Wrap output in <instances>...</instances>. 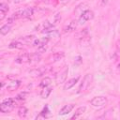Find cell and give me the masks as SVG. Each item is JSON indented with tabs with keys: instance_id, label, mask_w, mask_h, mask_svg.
<instances>
[{
	"instance_id": "cell-1",
	"label": "cell",
	"mask_w": 120,
	"mask_h": 120,
	"mask_svg": "<svg viewBox=\"0 0 120 120\" xmlns=\"http://www.w3.org/2000/svg\"><path fill=\"white\" fill-rule=\"evenodd\" d=\"M92 82H93V74H91V73L85 74L84 77L82 78L80 85H79L78 93H83V92H85L89 88V86L92 83Z\"/></svg>"
},
{
	"instance_id": "cell-2",
	"label": "cell",
	"mask_w": 120,
	"mask_h": 120,
	"mask_svg": "<svg viewBox=\"0 0 120 120\" xmlns=\"http://www.w3.org/2000/svg\"><path fill=\"white\" fill-rule=\"evenodd\" d=\"M35 9L34 8H25L23 9H20L16 12H14L12 15L16 20L18 19H24V18H30L32 15H34Z\"/></svg>"
},
{
	"instance_id": "cell-3",
	"label": "cell",
	"mask_w": 120,
	"mask_h": 120,
	"mask_svg": "<svg viewBox=\"0 0 120 120\" xmlns=\"http://www.w3.org/2000/svg\"><path fill=\"white\" fill-rule=\"evenodd\" d=\"M15 105H16V103H15L14 99L8 98V99L4 100L1 103V105H0V112H3V113H8V112H10L14 109Z\"/></svg>"
},
{
	"instance_id": "cell-4",
	"label": "cell",
	"mask_w": 120,
	"mask_h": 120,
	"mask_svg": "<svg viewBox=\"0 0 120 120\" xmlns=\"http://www.w3.org/2000/svg\"><path fill=\"white\" fill-rule=\"evenodd\" d=\"M108 102V99L106 97L104 96H98V97H94L91 100H90V103L93 107H96V108H102L104 107Z\"/></svg>"
},
{
	"instance_id": "cell-5",
	"label": "cell",
	"mask_w": 120,
	"mask_h": 120,
	"mask_svg": "<svg viewBox=\"0 0 120 120\" xmlns=\"http://www.w3.org/2000/svg\"><path fill=\"white\" fill-rule=\"evenodd\" d=\"M49 70H50V68L49 67H47V66H41L39 68H37L32 69L30 71V74L33 77H40V76L45 75Z\"/></svg>"
},
{
	"instance_id": "cell-6",
	"label": "cell",
	"mask_w": 120,
	"mask_h": 120,
	"mask_svg": "<svg viewBox=\"0 0 120 120\" xmlns=\"http://www.w3.org/2000/svg\"><path fill=\"white\" fill-rule=\"evenodd\" d=\"M94 18V12L90 9H85L79 17V20H78V22L79 23H84L86 22L87 21L91 20Z\"/></svg>"
},
{
	"instance_id": "cell-7",
	"label": "cell",
	"mask_w": 120,
	"mask_h": 120,
	"mask_svg": "<svg viewBox=\"0 0 120 120\" xmlns=\"http://www.w3.org/2000/svg\"><path fill=\"white\" fill-rule=\"evenodd\" d=\"M77 26H78V21L76 20H72L70 21L65 27H64V32L65 33H70V32H73L77 29Z\"/></svg>"
},
{
	"instance_id": "cell-8",
	"label": "cell",
	"mask_w": 120,
	"mask_h": 120,
	"mask_svg": "<svg viewBox=\"0 0 120 120\" xmlns=\"http://www.w3.org/2000/svg\"><path fill=\"white\" fill-rule=\"evenodd\" d=\"M30 61H31V55L29 53H26V52L19 55L15 59V62L18 64H25V63H28Z\"/></svg>"
},
{
	"instance_id": "cell-9",
	"label": "cell",
	"mask_w": 120,
	"mask_h": 120,
	"mask_svg": "<svg viewBox=\"0 0 120 120\" xmlns=\"http://www.w3.org/2000/svg\"><path fill=\"white\" fill-rule=\"evenodd\" d=\"M21 84H22V82L20 80H14V81H11L10 82L8 83L6 89L8 91H10V92L11 91H15L21 86Z\"/></svg>"
},
{
	"instance_id": "cell-10",
	"label": "cell",
	"mask_w": 120,
	"mask_h": 120,
	"mask_svg": "<svg viewBox=\"0 0 120 120\" xmlns=\"http://www.w3.org/2000/svg\"><path fill=\"white\" fill-rule=\"evenodd\" d=\"M79 79H80V77H75V78H71V79L66 81L65 82V84H64V90H69V89H71L79 82Z\"/></svg>"
},
{
	"instance_id": "cell-11",
	"label": "cell",
	"mask_w": 120,
	"mask_h": 120,
	"mask_svg": "<svg viewBox=\"0 0 120 120\" xmlns=\"http://www.w3.org/2000/svg\"><path fill=\"white\" fill-rule=\"evenodd\" d=\"M74 107H75V104H73V103L64 105V106L60 109V111H59V114H60V115H66V114H68L69 112H71V111L74 109Z\"/></svg>"
},
{
	"instance_id": "cell-12",
	"label": "cell",
	"mask_w": 120,
	"mask_h": 120,
	"mask_svg": "<svg viewBox=\"0 0 120 120\" xmlns=\"http://www.w3.org/2000/svg\"><path fill=\"white\" fill-rule=\"evenodd\" d=\"M68 68H66L62 72H60L57 76H56V82L58 84L60 83H64L66 82V79H67V76H68Z\"/></svg>"
},
{
	"instance_id": "cell-13",
	"label": "cell",
	"mask_w": 120,
	"mask_h": 120,
	"mask_svg": "<svg viewBox=\"0 0 120 120\" xmlns=\"http://www.w3.org/2000/svg\"><path fill=\"white\" fill-rule=\"evenodd\" d=\"M8 11V5L7 3L2 2L0 4V21H3L6 18Z\"/></svg>"
},
{
	"instance_id": "cell-14",
	"label": "cell",
	"mask_w": 120,
	"mask_h": 120,
	"mask_svg": "<svg viewBox=\"0 0 120 120\" xmlns=\"http://www.w3.org/2000/svg\"><path fill=\"white\" fill-rule=\"evenodd\" d=\"M52 88L49 85V86H46V87H43L42 88V90L40 91V93H39V96H40V98H49V96L51 95V93H52Z\"/></svg>"
},
{
	"instance_id": "cell-15",
	"label": "cell",
	"mask_w": 120,
	"mask_h": 120,
	"mask_svg": "<svg viewBox=\"0 0 120 120\" xmlns=\"http://www.w3.org/2000/svg\"><path fill=\"white\" fill-rule=\"evenodd\" d=\"M85 111H86V107H85V106L78 107V108L75 110V112H74V114L72 115L71 119H77V118H79L81 115L83 114V112H84Z\"/></svg>"
},
{
	"instance_id": "cell-16",
	"label": "cell",
	"mask_w": 120,
	"mask_h": 120,
	"mask_svg": "<svg viewBox=\"0 0 120 120\" xmlns=\"http://www.w3.org/2000/svg\"><path fill=\"white\" fill-rule=\"evenodd\" d=\"M35 39H36V38H35V36H25V37H22L21 38H19L18 40H20L22 43H23V44H30V43H32L33 44V42L35 41Z\"/></svg>"
},
{
	"instance_id": "cell-17",
	"label": "cell",
	"mask_w": 120,
	"mask_h": 120,
	"mask_svg": "<svg viewBox=\"0 0 120 120\" xmlns=\"http://www.w3.org/2000/svg\"><path fill=\"white\" fill-rule=\"evenodd\" d=\"M23 47V43H22L20 40H16V41H12L8 44V48L9 49H22Z\"/></svg>"
},
{
	"instance_id": "cell-18",
	"label": "cell",
	"mask_w": 120,
	"mask_h": 120,
	"mask_svg": "<svg viewBox=\"0 0 120 120\" xmlns=\"http://www.w3.org/2000/svg\"><path fill=\"white\" fill-rule=\"evenodd\" d=\"M10 30H11L10 24L6 23V24H4L3 26H1V28H0V33H1L2 36H6V35H8V33L10 32Z\"/></svg>"
},
{
	"instance_id": "cell-19",
	"label": "cell",
	"mask_w": 120,
	"mask_h": 120,
	"mask_svg": "<svg viewBox=\"0 0 120 120\" xmlns=\"http://www.w3.org/2000/svg\"><path fill=\"white\" fill-rule=\"evenodd\" d=\"M52 82V80L50 77H45L44 79L41 80V82H39V87L43 88V87H46V86H49Z\"/></svg>"
},
{
	"instance_id": "cell-20",
	"label": "cell",
	"mask_w": 120,
	"mask_h": 120,
	"mask_svg": "<svg viewBox=\"0 0 120 120\" xmlns=\"http://www.w3.org/2000/svg\"><path fill=\"white\" fill-rule=\"evenodd\" d=\"M27 113H28V110H27V108L24 107V106L20 107V109L18 110V115H19L21 118H24V117H26Z\"/></svg>"
},
{
	"instance_id": "cell-21",
	"label": "cell",
	"mask_w": 120,
	"mask_h": 120,
	"mask_svg": "<svg viewBox=\"0 0 120 120\" xmlns=\"http://www.w3.org/2000/svg\"><path fill=\"white\" fill-rule=\"evenodd\" d=\"M64 56H65V53L63 52H55V53H53L52 55V61L53 62H56V61H60L62 58H64Z\"/></svg>"
},
{
	"instance_id": "cell-22",
	"label": "cell",
	"mask_w": 120,
	"mask_h": 120,
	"mask_svg": "<svg viewBox=\"0 0 120 120\" xmlns=\"http://www.w3.org/2000/svg\"><path fill=\"white\" fill-rule=\"evenodd\" d=\"M27 96H28V93L25 92V91H22V92H21L20 94H18V95L16 96L15 99H17V100H24Z\"/></svg>"
},
{
	"instance_id": "cell-23",
	"label": "cell",
	"mask_w": 120,
	"mask_h": 120,
	"mask_svg": "<svg viewBox=\"0 0 120 120\" xmlns=\"http://www.w3.org/2000/svg\"><path fill=\"white\" fill-rule=\"evenodd\" d=\"M31 60L35 61V62H38L40 60V53L39 52H36V53H33L31 55Z\"/></svg>"
},
{
	"instance_id": "cell-24",
	"label": "cell",
	"mask_w": 120,
	"mask_h": 120,
	"mask_svg": "<svg viewBox=\"0 0 120 120\" xmlns=\"http://www.w3.org/2000/svg\"><path fill=\"white\" fill-rule=\"evenodd\" d=\"M61 21V14L60 13H57V14H55L54 16H53V24H56V23H58L59 22Z\"/></svg>"
},
{
	"instance_id": "cell-25",
	"label": "cell",
	"mask_w": 120,
	"mask_h": 120,
	"mask_svg": "<svg viewBox=\"0 0 120 120\" xmlns=\"http://www.w3.org/2000/svg\"><path fill=\"white\" fill-rule=\"evenodd\" d=\"M99 1H100V5H101V6H105V5L108 3L109 0H99Z\"/></svg>"
},
{
	"instance_id": "cell-26",
	"label": "cell",
	"mask_w": 120,
	"mask_h": 120,
	"mask_svg": "<svg viewBox=\"0 0 120 120\" xmlns=\"http://www.w3.org/2000/svg\"><path fill=\"white\" fill-rule=\"evenodd\" d=\"M23 1H25V0H13L14 4H19V3H22V2H23Z\"/></svg>"
},
{
	"instance_id": "cell-27",
	"label": "cell",
	"mask_w": 120,
	"mask_h": 120,
	"mask_svg": "<svg viewBox=\"0 0 120 120\" xmlns=\"http://www.w3.org/2000/svg\"><path fill=\"white\" fill-rule=\"evenodd\" d=\"M116 68H117V70H118V71L120 72V63H119V64L117 65V67H116Z\"/></svg>"
},
{
	"instance_id": "cell-28",
	"label": "cell",
	"mask_w": 120,
	"mask_h": 120,
	"mask_svg": "<svg viewBox=\"0 0 120 120\" xmlns=\"http://www.w3.org/2000/svg\"><path fill=\"white\" fill-rule=\"evenodd\" d=\"M119 47H120V40H119Z\"/></svg>"
}]
</instances>
